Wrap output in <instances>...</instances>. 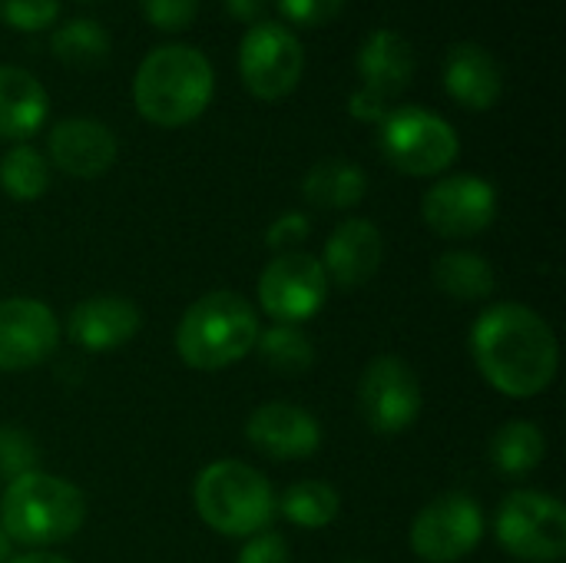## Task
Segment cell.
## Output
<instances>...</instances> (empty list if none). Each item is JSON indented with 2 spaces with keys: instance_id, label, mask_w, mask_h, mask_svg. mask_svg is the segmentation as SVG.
<instances>
[{
  "instance_id": "cell-26",
  "label": "cell",
  "mask_w": 566,
  "mask_h": 563,
  "mask_svg": "<svg viewBox=\"0 0 566 563\" xmlns=\"http://www.w3.org/2000/svg\"><path fill=\"white\" fill-rule=\"evenodd\" d=\"M0 189L17 202H33L50 189V163L46 156L30 146L17 143L0 156Z\"/></svg>"
},
{
  "instance_id": "cell-12",
  "label": "cell",
  "mask_w": 566,
  "mask_h": 563,
  "mask_svg": "<svg viewBox=\"0 0 566 563\" xmlns=\"http://www.w3.org/2000/svg\"><path fill=\"white\" fill-rule=\"evenodd\" d=\"M421 216L431 232L441 239H471L491 229L497 216V189L474 176V173H454L438 179L424 199H421Z\"/></svg>"
},
{
  "instance_id": "cell-7",
  "label": "cell",
  "mask_w": 566,
  "mask_h": 563,
  "mask_svg": "<svg viewBox=\"0 0 566 563\" xmlns=\"http://www.w3.org/2000/svg\"><path fill=\"white\" fill-rule=\"evenodd\" d=\"M497 544L524 563H557L566 554V508L544 491H514L494 518Z\"/></svg>"
},
{
  "instance_id": "cell-33",
  "label": "cell",
  "mask_w": 566,
  "mask_h": 563,
  "mask_svg": "<svg viewBox=\"0 0 566 563\" xmlns=\"http://www.w3.org/2000/svg\"><path fill=\"white\" fill-rule=\"evenodd\" d=\"M308 232H312L308 216H302V212H282V216L269 226L265 242H269L272 249H279V252H292V246L302 242Z\"/></svg>"
},
{
  "instance_id": "cell-38",
  "label": "cell",
  "mask_w": 566,
  "mask_h": 563,
  "mask_svg": "<svg viewBox=\"0 0 566 563\" xmlns=\"http://www.w3.org/2000/svg\"><path fill=\"white\" fill-rule=\"evenodd\" d=\"M345 563H361V561H345Z\"/></svg>"
},
{
  "instance_id": "cell-36",
  "label": "cell",
  "mask_w": 566,
  "mask_h": 563,
  "mask_svg": "<svg viewBox=\"0 0 566 563\" xmlns=\"http://www.w3.org/2000/svg\"><path fill=\"white\" fill-rule=\"evenodd\" d=\"M10 563H70L63 561V557H56V554H23V557H10Z\"/></svg>"
},
{
  "instance_id": "cell-34",
  "label": "cell",
  "mask_w": 566,
  "mask_h": 563,
  "mask_svg": "<svg viewBox=\"0 0 566 563\" xmlns=\"http://www.w3.org/2000/svg\"><path fill=\"white\" fill-rule=\"evenodd\" d=\"M388 103L381 100V96H375V93H368V90H355L352 96H348V113L355 116V119H361V123H381L385 116H388Z\"/></svg>"
},
{
  "instance_id": "cell-25",
  "label": "cell",
  "mask_w": 566,
  "mask_h": 563,
  "mask_svg": "<svg viewBox=\"0 0 566 563\" xmlns=\"http://www.w3.org/2000/svg\"><path fill=\"white\" fill-rule=\"evenodd\" d=\"M255 352H259L262 365L282 378H298L315 365L312 338L298 325H272V329L259 332Z\"/></svg>"
},
{
  "instance_id": "cell-16",
  "label": "cell",
  "mask_w": 566,
  "mask_h": 563,
  "mask_svg": "<svg viewBox=\"0 0 566 563\" xmlns=\"http://www.w3.org/2000/svg\"><path fill=\"white\" fill-rule=\"evenodd\" d=\"M143 329V315L136 302L123 295H90L80 305H73L66 319V335L76 348L103 355L129 345L136 332Z\"/></svg>"
},
{
  "instance_id": "cell-19",
  "label": "cell",
  "mask_w": 566,
  "mask_h": 563,
  "mask_svg": "<svg viewBox=\"0 0 566 563\" xmlns=\"http://www.w3.org/2000/svg\"><path fill=\"white\" fill-rule=\"evenodd\" d=\"M444 90L468 110H491L504 96V70L488 46L464 40L444 56Z\"/></svg>"
},
{
  "instance_id": "cell-29",
  "label": "cell",
  "mask_w": 566,
  "mask_h": 563,
  "mask_svg": "<svg viewBox=\"0 0 566 563\" xmlns=\"http://www.w3.org/2000/svg\"><path fill=\"white\" fill-rule=\"evenodd\" d=\"M60 17V0H0V23L36 33L53 27Z\"/></svg>"
},
{
  "instance_id": "cell-30",
  "label": "cell",
  "mask_w": 566,
  "mask_h": 563,
  "mask_svg": "<svg viewBox=\"0 0 566 563\" xmlns=\"http://www.w3.org/2000/svg\"><path fill=\"white\" fill-rule=\"evenodd\" d=\"M143 17L156 27V30H186L196 13H199V0H139Z\"/></svg>"
},
{
  "instance_id": "cell-31",
  "label": "cell",
  "mask_w": 566,
  "mask_h": 563,
  "mask_svg": "<svg viewBox=\"0 0 566 563\" xmlns=\"http://www.w3.org/2000/svg\"><path fill=\"white\" fill-rule=\"evenodd\" d=\"M282 17H289L292 23L302 27H322L328 20H335L345 7V0H275Z\"/></svg>"
},
{
  "instance_id": "cell-28",
  "label": "cell",
  "mask_w": 566,
  "mask_h": 563,
  "mask_svg": "<svg viewBox=\"0 0 566 563\" xmlns=\"http://www.w3.org/2000/svg\"><path fill=\"white\" fill-rule=\"evenodd\" d=\"M40 448L36 441L13 425H0V481H13L20 475L36 471Z\"/></svg>"
},
{
  "instance_id": "cell-8",
  "label": "cell",
  "mask_w": 566,
  "mask_h": 563,
  "mask_svg": "<svg viewBox=\"0 0 566 563\" xmlns=\"http://www.w3.org/2000/svg\"><path fill=\"white\" fill-rule=\"evenodd\" d=\"M305 73V50L298 37L279 20L252 23L239 40V76L259 100L289 96Z\"/></svg>"
},
{
  "instance_id": "cell-37",
  "label": "cell",
  "mask_w": 566,
  "mask_h": 563,
  "mask_svg": "<svg viewBox=\"0 0 566 563\" xmlns=\"http://www.w3.org/2000/svg\"><path fill=\"white\" fill-rule=\"evenodd\" d=\"M0 563H10V538L0 528Z\"/></svg>"
},
{
  "instance_id": "cell-9",
  "label": "cell",
  "mask_w": 566,
  "mask_h": 563,
  "mask_svg": "<svg viewBox=\"0 0 566 563\" xmlns=\"http://www.w3.org/2000/svg\"><path fill=\"white\" fill-rule=\"evenodd\" d=\"M325 299L328 275L308 252H279L259 275V302L275 325H302L315 319Z\"/></svg>"
},
{
  "instance_id": "cell-11",
  "label": "cell",
  "mask_w": 566,
  "mask_h": 563,
  "mask_svg": "<svg viewBox=\"0 0 566 563\" xmlns=\"http://www.w3.org/2000/svg\"><path fill=\"white\" fill-rule=\"evenodd\" d=\"M484 538V511L471 494L451 491L424 504L411 524V551L424 563L464 561Z\"/></svg>"
},
{
  "instance_id": "cell-3",
  "label": "cell",
  "mask_w": 566,
  "mask_h": 563,
  "mask_svg": "<svg viewBox=\"0 0 566 563\" xmlns=\"http://www.w3.org/2000/svg\"><path fill=\"white\" fill-rule=\"evenodd\" d=\"M86 521V498L76 484L30 471L7 481L0 498V528L10 544L27 548H50L70 541Z\"/></svg>"
},
{
  "instance_id": "cell-15",
  "label": "cell",
  "mask_w": 566,
  "mask_h": 563,
  "mask_svg": "<svg viewBox=\"0 0 566 563\" xmlns=\"http://www.w3.org/2000/svg\"><path fill=\"white\" fill-rule=\"evenodd\" d=\"M46 153L56 169L76 179L103 176L119 153L116 133L93 116H66L46 136Z\"/></svg>"
},
{
  "instance_id": "cell-20",
  "label": "cell",
  "mask_w": 566,
  "mask_h": 563,
  "mask_svg": "<svg viewBox=\"0 0 566 563\" xmlns=\"http://www.w3.org/2000/svg\"><path fill=\"white\" fill-rule=\"evenodd\" d=\"M50 113V96L43 83L13 63H0V139H30Z\"/></svg>"
},
{
  "instance_id": "cell-4",
  "label": "cell",
  "mask_w": 566,
  "mask_h": 563,
  "mask_svg": "<svg viewBox=\"0 0 566 563\" xmlns=\"http://www.w3.org/2000/svg\"><path fill=\"white\" fill-rule=\"evenodd\" d=\"M259 319L249 299L216 289L196 299L176 329V352L196 372H219L242 362L259 338Z\"/></svg>"
},
{
  "instance_id": "cell-23",
  "label": "cell",
  "mask_w": 566,
  "mask_h": 563,
  "mask_svg": "<svg viewBox=\"0 0 566 563\" xmlns=\"http://www.w3.org/2000/svg\"><path fill=\"white\" fill-rule=\"evenodd\" d=\"M488 455H491V461H494V468L501 475L524 478L534 468H541V461L547 455V438L534 421L514 418V421H507V425H501L494 431Z\"/></svg>"
},
{
  "instance_id": "cell-18",
  "label": "cell",
  "mask_w": 566,
  "mask_h": 563,
  "mask_svg": "<svg viewBox=\"0 0 566 563\" xmlns=\"http://www.w3.org/2000/svg\"><path fill=\"white\" fill-rule=\"evenodd\" d=\"M415 46L401 30L391 27H378L371 30L355 56V66L361 73V90L381 96L385 103H391L395 96H401L411 80H415Z\"/></svg>"
},
{
  "instance_id": "cell-22",
  "label": "cell",
  "mask_w": 566,
  "mask_h": 563,
  "mask_svg": "<svg viewBox=\"0 0 566 563\" xmlns=\"http://www.w3.org/2000/svg\"><path fill=\"white\" fill-rule=\"evenodd\" d=\"M431 279L454 302H484L494 295V285H497L494 265L484 256L468 252V249H451L438 256Z\"/></svg>"
},
{
  "instance_id": "cell-21",
  "label": "cell",
  "mask_w": 566,
  "mask_h": 563,
  "mask_svg": "<svg viewBox=\"0 0 566 563\" xmlns=\"http://www.w3.org/2000/svg\"><path fill=\"white\" fill-rule=\"evenodd\" d=\"M368 192V176L361 166L348 163V159H318L305 179H302V196L315 206V209H352L365 199Z\"/></svg>"
},
{
  "instance_id": "cell-24",
  "label": "cell",
  "mask_w": 566,
  "mask_h": 563,
  "mask_svg": "<svg viewBox=\"0 0 566 563\" xmlns=\"http://www.w3.org/2000/svg\"><path fill=\"white\" fill-rule=\"evenodd\" d=\"M50 53L66 66L90 70V66H96V63H103L109 56V33L93 17L63 20L50 37Z\"/></svg>"
},
{
  "instance_id": "cell-14",
  "label": "cell",
  "mask_w": 566,
  "mask_h": 563,
  "mask_svg": "<svg viewBox=\"0 0 566 563\" xmlns=\"http://www.w3.org/2000/svg\"><path fill=\"white\" fill-rule=\"evenodd\" d=\"M249 445L272 461H305L322 448L318 421L289 402H265L245 421Z\"/></svg>"
},
{
  "instance_id": "cell-2",
  "label": "cell",
  "mask_w": 566,
  "mask_h": 563,
  "mask_svg": "<svg viewBox=\"0 0 566 563\" xmlns=\"http://www.w3.org/2000/svg\"><path fill=\"white\" fill-rule=\"evenodd\" d=\"M216 93L209 56L186 43H163L143 56L133 76V103L153 126H189L206 113Z\"/></svg>"
},
{
  "instance_id": "cell-5",
  "label": "cell",
  "mask_w": 566,
  "mask_h": 563,
  "mask_svg": "<svg viewBox=\"0 0 566 563\" xmlns=\"http://www.w3.org/2000/svg\"><path fill=\"white\" fill-rule=\"evenodd\" d=\"M192 504L206 528L222 538H252L269 531L275 494L262 471L245 461H212L192 484Z\"/></svg>"
},
{
  "instance_id": "cell-1",
  "label": "cell",
  "mask_w": 566,
  "mask_h": 563,
  "mask_svg": "<svg viewBox=\"0 0 566 563\" xmlns=\"http://www.w3.org/2000/svg\"><path fill=\"white\" fill-rule=\"evenodd\" d=\"M471 355L484 382L507 398L547 392L560 368L554 329L521 302H497L481 312L471 329Z\"/></svg>"
},
{
  "instance_id": "cell-35",
  "label": "cell",
  "mask_w": 566,
  "mask_h": 563,
  "mask_svg": "<svg viewBox=\"0 0 566 563\" xmlns=\"http://www.w3.org/2000/svg\"><path fill=\"white\" fill-rule=\"evenodd\" d=\"M265 7H269V0H226V10H229L235 20L249 23V27L262 20Z\"/></svg>"
},
{
  "instance_id": "cell-13",
  "label": "cell",
  "mask_w": 566,
  "mask_h": 563,
  "mask_svg": "<svg viewBox=\"0 0 566 563\" xmlns=\"http://www.w3.org/2000/svg\"><path fill=\"white\" fill-rule=\"evenodd\" d=\"M60 322L36 299L0 302V372H27L56 352Z\"/></svg>"
},
{
  "instance_id": "cell-17",
  "label": "cell",
  "mask_w": 566,
  "mask_h": 563,
  "mask_svg": "<svg viewBox=\"0 0 566 563\" xmlns=\"http://www.w3.org/2000/svg\"><path fill=\"white\" fill-rule=\"evenodd\" d=\"M385 259V239L381 229L368 219H345L335 226V232L325 242L322 269L328 279H335L342 289H358L371 282Z\"/></svg>"
},
{
  "instance_id": "cell-27",
  "label": "cell",
  "mask_w": 566,
  "mask_h": 563,
  "mask_svg": "<svg viewBox=\"0 0 566 563\" xmlns=\"http://www.w3.org/2000/svg\"><path fill=\"white\" fill-rule=\"evenodd\" d=\"M338 508H342L338 491L325 481H298L279 501L282 518L292 521L295 528H305V531L328 528L338 518Z\"/></svg>"
},
{
  "instance_id": "cell-32",
  "label": "cell",
  "mask_w": 566,
  "mask_h": 563,
  "mask_svg": "<svg viewBox=\"0 0 566 563\" xmlns=\"http://www.w3.org/2000/svg\"><path fill=\"white\" fill-rule=\"evenodd\" d=\"M235 563H292V551H289V544H285L282 534L262 531V534L245 538V544H242L239 561Z\"/></svg>"
},
{
  "instance_id": "cell-6",
  "label": "cell",
  "mask_w": 566,
  "mask_h": 563,
  "mask_svg": "<svg viewBox=\"0 0 566 563\" xmlns=\"http://www.w3.org/2000/svg\"><path fill=\"white\" fill-rule=\"evenodd\" d=\"M378 146L385 159L408 176H438L461 153L458 129L424 106H391L378 123Z\"/></svg>"
},
{
  "instance_id": "cell-10",
  "label": "cell",
  "mask_w": 566,
  "mask_h": 563,
  "mask_svg": "<svg viewBox=\"0 0 566 563\" xmlns=\"http://www.w3.org/2000/svg\"><path fill=\"white\" fill-rule=\"evenodd\" d=\"M358 411L375 435H405L421 415V382L398 355H378L358 382Z\"/></svg>"
}]
</instances>
